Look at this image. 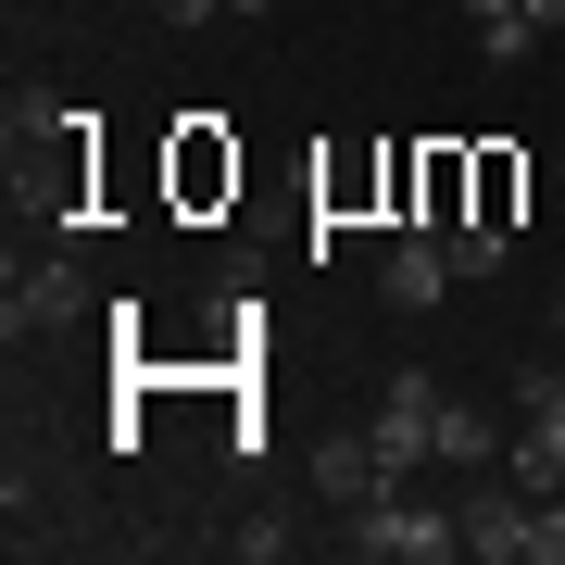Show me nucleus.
<instances>
[{
    "mask_svg": "<svg viewBox=\"0 0 565 565\" xmlns=\"http://www.w3.org/2000/svg\"><path fill=\"white\" fill-rule=\"evenodd\" d=\"M340 541H352L364 565H452V553H465V515H452V503H415V490H377V503L340 515Z\"/></svg>",
    "mask_w": 565,
    "mask_h": 565,
    "instance_id": "f257e3e1",
    "label": "nucleus"
},
{
    "mask_svg": "<svg viewBox=\"0 0 565 565\" xmlns=\"http://www.w3.org/2000/svg\"><path fill=\"white\" fill-rule=\"evenodd\" d=\"M0 315H13V340H51V327H76V315H88V277L63 264V239H51L39 264L13 252V302H0Z\"/></svg>",
    "mask_w": 565,
    "mask_h": 565,
    "instance_id": "f03ea898",
    "label": "nucleus"
},
{
    "mask_svg": "<svg viewBox=\"0 0 565 565\" xmlns=\"http://www.w3.org/2000/svg\"><path fill=\"white\" fill-rule=\"evenodd\" d=\"M377 452H390V478H415V465L440 452V390H427V364H403V377L377 390Z\"/></svg>",
    "mask_w": 565,
    "mask_h": 565,
    "instance_id": "7ed1b4c3",
    "label": "nucleus"
},
{
    "mask_svg": "<svg viewBox=\"0 0 565 565\" xmlns=\"http://www.w3.org/2000/svg\"><path fill=\"white\" fill-rule=\"evenodd\" d=\"M315 490H327V515H352V503H377V490H403V478H390L377 427H327L315 440Z\"/></svg>",
    "mask_w": 565,
    "mask_h": 565,
    "instance_id": "20e7f679",
    "label": "nucleus"
},
{
    "mask_svg": "<svg viewBox=\"0 0 565 565\" xmlns=\"http://www.w3.org/2000/svg\"><path fill=\"white\" fill-rule=\"evenodd\" d=\"M440 289H452V226H403L390 264H377V302H390V315H427Z\"/></svg>",
    "mask_w": 565,
    "mask_h": 565,
    "instance_id": "39448f33",
    "label": "nucleus"
},
{
    "mask_svg": "<svg viewBox=\"0 0 565 565\" xmlns=\"http://www.w3.org/2000/svg\"><path fill=\"white\" fill-rule=\"evenodd\" d=\"M527 503H541V490H515L503 465H490V478L452 503V515H465V553H490V565H527Z\"/></svg>",
    "mask_w": 565,
    "mask_h": 565,
    "instance_id": "423d86ee",
    "label": "nucleus"
},
{
    "mask_svg": "<svg viewBox=\"0 0 565 565\" xmlns=\"http://www.w3.org/2000/svg\"><path fill=\"white\" fill-rule=\"evenodd\" d=\"M465 25H478V63H490V76H515V63L541 51V25H527V0H465Z\"/></svg>",
    "mask_w": 565,
    "mask_h": 565,
    "instance_id": "0eeeda50",
    "label": "nucleus"
},
{
    "mask_svg": "<svg viewBox=\"0 0 565 565\" xmlns=\"http://www.w3.org/2000/svg\"><path fill=\"white\" fill-rule=\"evenodd\" d=\"M503 478H515V490H565V427H553V415H515Z\"/></svg>",
    "mask_w": 565,
    "mask_h": 565,
    "instance_id": "6e6552de",
    "label": "nucleus"
},
{
    "mask_svg": "<svg viewBox=\"0 0 565 565\" xmlns=\"http://www.w3.org/2000/svg\"><path fill=\"white\" fill-rule=\"evenodd\" d=\"M503 440H515L503 415H478V403H452V390H440V465H503Z\"/></svg>",
    "mask_w": 565,
    "mask_h": 565,
    "instance_id": "1a4fd4ad",
    "label": "nucleus"
},
{
    "mask_svg": "<svg viewBox=\"0 0 565 565\" xmlns=\"http://www.w3.org/2000/svg\"><path fill=\"white\" fill-rule=\"evenodd\" d=\"M490 264H503V226L465 214V226H452V277H490Z\"/></svg>",
    "mask_w": 565,
    "mask_h": 565,
    "instance_id": "9d476101",
    "label": "nucleus"
},
{
    "mask_svg": "<svg viewBox=\"0 0 565 565\" xmlns=\"http://www.w3.org/2000/svg\"><path fill=\"white\" fill-rule=\"evenodd\" d=\"M527 565H565V490H541V503H527Z\"/></svg>",
    "mask_w": 565,
    "mask_h": 565,
    "instance_id": "9b49d317",
    "label": "nucleus"
},
{
    "mask_svg": "<svg viewBox=\"0 0 565 565\" xmlns=\"http://www.w3.org/2000/svg\"><path fill=\"white\" fill-rule=\"evenodd\" d=\"M478 214L515 226V163H503V151H478Z\"/></svg>",
    "mask_w": 565,
    "mask_h": 565,
    "instance_id": "f8f14e48",
    "label": "nucleus"
},
{
    "mask_svg": "<svg viewBox=\"0 0 565 565\" xmlns=\"http://www.w3.org/2000/svg\"><path fill=\"white\" fill-rule=\"evenodd\" d=\"M515 415H553L565 427V364H527V377H515Z\"/></svg>",
    "mask_w": 565,
    "mask_h": 565,
    "instance_id": "ddd939ff",
    "label": "nucleus"
},
{
    "mask_svg": "<svg viewBox=\"0 0 565 565\" xmlns=\"http://www.w3.org/2000/svg\"><path fill=\"white\" fill-rule=\"evenodd\" d=\"M151 25H177V39H189V25H226V0H151Z\"/></svg>",
    "mask_w": 565,
    "mask_h": 565,
    "instance_id": "4468645a",
    "label": "nucleus"
},
{
    "mask_svg": "<svg viewBox=\"0 0 565 565\" xmlns=\"http://www.w3.org/2000/svg\"><path fill=\"white\" fill-rule=\"evenodd\" d=\"M527 25H541V39H553V25H565V0H527Z\"/></svg>",
    "mask_w": 565,
    "mask_h": 565,
    "instance_id": "2eb2a0df",
    "label": "nucleus"
},
{
    "mask_svg": "<svg viewBox=\"0 0 565 565\" xmlns=\"http://www.w3.org/2000/svg\"><path fill=\"white\" fill-rule=\"evenodd\" d=\"M226 13H239V25H264V13H277V0H226Z\"/></svg>",
    "mask_w": 565,
    "mask_h": 565,
    "instance_id": "dca6fc26",
    "label": "nucleus"
},
{
    "mask_svg": "<svg viewBox=\"0 0 565 565\" xmlns=\"http://www.w3.org/2000/svg\"><path fill=\"white\" fill-rule=\"evenodd\" d=\"M553 327H565V289H553Z\"/></svg>",
    "mask_w": 565,
    "mask_h": 565,
    "instance_id": "f3484780",
    "label": "nucleus"
}]
</instances>
